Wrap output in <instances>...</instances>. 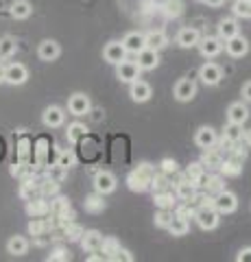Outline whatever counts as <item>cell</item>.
Masks as SVG:
<instances>
[{
	"label": "cell",
	"mask_w": 251,
	"mask_h": 262,
	"mask_svg": "<svg viewBox=\"0 0 251 262\" xmlns=\"http://www.w3.org/2000/svg\"><path fill=\"white\" fill-rule=\"evenodd\" d=\"M153 177H155V170H153L151 164H147V162L138 164L131 173L127 175V186H129V190H133V192H144L151 188Z\"/></svg>",
	"instance_id": "obj_1"
},
{
	"label": "cell",
	"mask_w": 251,
	"mask_h": 262,
	"mask_svg": "<svg viewBox=\"0 0 251 262\" xmlns=\"http://www.w3.org/2000/svg\"><path fill=\"white\" fill-rule=\"evenodd\" d=\"M194 221H197V225L201 229H216L221 214L214 210V206H199L194 210Z\"/></svg>",
	"instance_id": "obj_2"
},
{
	"label": "cell",
	"mask_w": 251,
	"mask_h": 262,
	"mask_svg": "<svg viewBox=\"0 0 251 262\" xmlns=\"http://www.w3.org/2000/svg\"><path fill=\"white\" fill-rule=\"evenodd\" d=\"M238 208V196L230 190H221L214 196V210L218 214H232Z\"/></svg>",
	"instance_id": "obj_3"
},
{
	"label": "cell",
	"mask_w": 251,
	"mask_h": 262,
	"mask_svg": "<svg viewBox=\"0 0 251 262\" xmlns=\"http://www.w3.org/2000/svg\"><path fill=\"white\" fill-rule=\"evenodd\" d=\"M68 110H70L72 116H85V114H90V110H92L90 96L83 94V92H75L68 101Z\"/></svg>",
	"instance_id": "obj_4"
},
{
	"label": "cell",
	"mask_w": 251,
	"mask_h": 262,
	"mask_svg": "<svg viewBox=\"0 0 251 262\" xmlns=\"http://www.w3.org/2000/svg\"><path fill=\"white\" fill-rule=\"evenodd\" d=\"M27 79H29L27 66H22V63H9L5 68V83H9V85H22V83H27Z\"/></svg>",
	"instance_id": "obj_5"
},
{
	"label": "cell",
	"mask_w": 251,
	"mask_h": 262,
	"mask_svg": "<svg viewBox=\"0 0 251 262\" xmlns=\"http://www.w3.org/2000/svg\"><path fill=\"white\" fill-rule=\"evenodd\" d=\"M140 68H138V63L135 61H120L116 63V77L123 81V83H133L135 79H140Z\"/></svg>",
	"instance_id": "obj_6"
},
{
	"label": "cell",
	"mask_w": 251,
	"mask_h": 262,
	"mask_svg": "<svg viewBox=\"0 0 251 262\" xmlns=\"http://www.w3.org/2000/svg\"><path fill=\"white\" fill-rule=\"evenodd\" d=\"M225 51H227L230 57H236L238 59V57H245L249 53V42L238 33V35L225 39Z\"/></svg>",
	"instance_id": "obj_7"
},
{
	"label": "cell",
	"mask_w": 251,
	"mask_h": 262,
	"mask_svg": "<svg viewBox=\"0 0 251 262\" xmlns=\"http://www.w3.org/2000/svg\"><path fill=\"white\" fill-rule=\"evenodd\" d=\"M103 57H105V61H107V63L116 66V63L127 59V48H125L123 42H109L107 46H105Z\"/></svg>",
	"instance_id": "obj_8"
},
{
	"label": "cell",
	"mask_w": 251,
	"mask_h": 262,
	"mask_svg": "<svg viewBox=\"0 0 251 262\" xmlns=\"http://www.w3.org/2000/svg\"><path fill=\"white\" fill-rule=\"evenodd\" d=\"M199 77H201V81H203L206 85H218V83H221V79H223V70L218 68L216 63L208 61V63L201 66Z\"/></svg>",
	"instance_id": "obj_9"
},
{
	"label": "cell",
	"mask_w": 251,
	"mask_h": 262,
	"mask_svg": "<svg viewBox=\"0 0 251 262\" xmlns=\"http://www.w3.org/2000/svg\"><path fill=\"white\" fill-rule=\"evenodd\" d=\"M194 94H197V85H194L192 79H179L175 85V98L179 103H188L194 98Z\"/></svg>",
	"instance_id": "obj_10"
},
{
	"label": "cell",
	"mask_w": 251,
	"mask_h": 262,
	"mask_svg": "<svg viewBox=\"0 0 251 262\" xmlns=\"http://www.w3.org/2000/svg\"><path fill=\"white\" fill-rule=\"evenodd\" d=\"M94 190L101 192V194H109L116 190V177L107 173V170H101V173H96L94 177Z\"/></svg>",
	"instance_id": "obj_11"
},
{
	"label": "cell",
	"mask_w": 251,
	"mask_h": 262,
	"mask_svg": "<svg viewBox=\"0 0 251 262\" xmlns=\"http://www.w3.org/2000/svg\"><path fill=\"white\" fill-rule=\"evenodd\" d=\"M63 120H66V114H63L61 107L57 105H51V107H46L44 114H42V122L48 127V129H57L63 125Z\"/></svg>",
	"instance_id": "obj_12"
},
{
	"label": "cell",
	"mask_w": 251,
	"mask_h": 262,
	"mask_svg": "<svg viewBox=\"0 0 251 262\" xmlns=\"http://www.w3.org/2000/svg\"><path fill=\"white\" fill-rule=\"evenodd\" d=\"M197 184H192L190 179H179V182L175 184V196H179L181 201H188V203H192L194 201V196H197Z\"/></svg>",
	"instance_id": "obj_13"
},
{
	"label": "cell",
	"mask_w": 251,
	"mask_h": 262,
	"mask_svg": "<svg viewBox=\"0 0 251 262\" xmlns=\"http://www.w3.org/2000/svg\"><path fill=\"white\" fill-rule=\"evenodd\" d=\"M138 57V68L140 70H155L159 66V55L157 51H151V48H142Z\"/></svg>",
	"instance_id": "obj_14"
},
{
	"label": "cell",
	"mask_w": 251,
	"mask_h": 262,
	"mask_svg": "<svg viewBox=\"0 0 251 262\" xmlns=\"http://www.w3.org/2000/svg\"><path fill=\"white\" fill-rule=\"evenodd\" d=\"M81 247H83L85 251H90V253H94V251H101V245H103V236H101V232H96V229H85L83 232V236H81Z\"/></svg>",
	"instance_id": "obj_15"
},
{
	"label": "cell",
	"mask_w": 251,
	"mask_h": 262,
	"mask_svg": "<svg viewBox=\"0 0 251 262\" xmlns=\"http://www.w3.org/2000/svg\"><path fill=\"white\" fill-rule=\"evenodd\" d=\"M129 94H131V101L133 103H147L151 94H153V90L149 83H144V81L140 79H135L133 83H131V90H129Z\"/></svg>",
	"instance_id": "obj_16"
},
{
	"label": "cell",
	"mask_w": 251,
	"mask_h": 262,
	"mask_svg": "<svg viewBox=\"0 0 251 262\" xmlns=\"http://www.w3.org/2000/svg\"><path fill=\"white\" fill-rule=\"evenodd\" d=\"M37 55H39V59L42 61H55L61 55V48H59V44L55 42V39H44V42L39 44V48H37Z\"/></svg>",
	"instance_id": "obj_17"
},
{
	"label": "cell",
	"mask_w": 251,
	"mask_h": 262,
	"mask_svg": "<svg viewBox=\"0 0 251 262\" xmlns=\"http://www.w3.org/2000/svg\"><path fill=\"white\" fill-rule=\"evenodd\" d=\"M194 142H197V146H201V149H212L218 142V136L212 127H201L197 131V136H194Z\"/></svg>",
	"instance_id": "obj_18"
},
{
	"label": "cell",
	"mask_w": 251,
	"mask_h": 262,
	"mask_svg": "<svg viewBox=\"0 0 251 262\" xmlns=\"http://www.w3.org/2000/svg\"><path fill=\"white\" fill-rule=\"evenodd\" d=\"M199 39H201L199 31L192 29V27H186V29H181L179 33H177V44H179L181 48H192V46H197Z\"/></svg>",
	"instance_id": "obj_19"
},
{
	"label": "cell",
	"mask_w": 251,
	"mask_h": 262,
	"mask_svg": "<svg viewBox=\"0 0 251 262\" xmlns=\"http://www.w3.org/2000/svg\"><path fill=\"white\" fill-rule=\"evenodd\" d=\"M249 118V110L245 103H232L227 107V120L230 122H236V125H245Z\"/></svg>",
	"instance_id": "obj_20"
},
{
	"label": "cell",
	"mask_w": 251,
	"mask_h": 262,
	"mask_svg": "<svg viewBox=\"0 0 251 262\" xmlns=\"http://www.w3.org/2000/svg\"><path fill=\"white\" fill-rule=\"evenodd\" d=\"M123 44L127 48V53H133V55H138L142 48H147V44H144V35H142V33H138V31L127 33L125 39H123Z\"/></svg>",
	"instance_id": "obj_21"
},
{
	"label": "cell",
	"mask_w": 251,
	"mask_h": 262,
	"mask_svg": "<svg viewBox=\"0 0 251 262\" xmlns=\"http://www.w3.org/2000/svg\"><path fill=\"white\" fill-rule=\"evenodd\" d=\"M199 51L203 57H216L218 53L223 51V44L218 37H206V39H199Z\"/></svg>",
	"instance_id": "obj_22"
},
{
	"label": "cell",
	"mask_w": 251,
	"mask_h": 262,
	"mask_svg": "<svg viewBox=\"0 0 251 262\" xmlns=\"http://www.w3.org/2000/svg\"><path fill=\"white\" fill-rule=\"evenodd\" d=\"M27 212H29L31 219H35V216H46L48 212H51V203L44 201L42 196H37V199H33V201H27Z\"/></svg>",
	"instance_id": "obj_23"
},
{
	"label": "cell",
	"mask_w": 251,
	"mask_h": 262,
	"mask_svg": "<svg viewBox=\"0 0 251 262\" xmlns=\"http://www.w3.org/2000/svg\"><path fill=\"white\" fill-rule=\"evenodd\" d=\"M144 44H147V48H151V51H162L166 44H168V37L164 35L162 31H151L144 35Z\"/></svg>",
	"instance_id": "obj_24"
},
{
	"label": "cell",
	"mask_w": 251,
	"mask_h": 262,
	"mask_svg": "<svg viewBox=\"0 0 251 262\" xmlns=\"http://www.w3.org/2000/svg\"><path fill=\"white\" fill-rule=\"evenodd\" d=\"M11 18L15 20H27L31 13H33V7H31L29 0H13L11 3Z\"/></svg>",
	"instance_id": "obj_25"
},
{
	"label": "cell",
	"mask_w": 251,
	"mask_h": 262,
	"mask_svg": "<svg viewBox=\"0 0 251 262\" xmlns=\"http://www.w3.org/2000/svg\"><path fill=\"white\" fill-rule=\"evenodd\" d=\"M223 153L221 151H216L214 146L212 149H206V153H203V158H201V164H203V166L210 170V168H221V164H223Z\"/></svg>",
	"instance_id": "obj_26"
},
{
	"label": "cell",
	"mask_w": 251,
	"mask_h": 262,
	"mask_svg": "<svg viewBox=\"0 0 251 262\" xmlns=\"http://www.w3.org/2000/svg\"><path fill=\"white\" fill-rule=\"evenodd\" d=\"M199 188H206L208 192H221V190H225V179H223V175H208L206 173V177H203V182L199 184Z\"/></svg>",
	"instance_id": "obj_27"
},
{
	"label": "cell",
	"mask_w": 251,
	"mask_h": 262,
	"mask_svg": "<svg viewBox=\"0 0 251 262\" xmlns=\"http://www.w3.org/2000/svg\"><path fill=\"white\" fill-rule=\"evenodd\" d=\"M7 251L11 256H24L29 251V241L24 236H11L9 243H7Z\"/></svg>",
	"instance_id": "obj_28"
},
{
	"label": "cell",
	"mask_w": 251,
	"mask_h": 262,
	"mask_svg": "<svg viewBox=\"0 0 251 262\" xmlns=\"http://www.w3.org/2000/svg\"><path fill=\"white\" fill-rule=\"evenodd\" d=\"M234 35H238V22L234 20V18H225V20H221V24H218V37L223 39H230V37H234Z\"/></svg>",
	"instance_id": "obj_29"
},
{
	"label": "cell",
	"mask_w": 251,
	"mask_h": 262,
	"mask_svg": "<svg viewBox=\"0 0 251 262\" xmlns=\"http://www.w3.org/2000/svg\"><path fill=\"white\" fill-rule=\"evenodd\" d=\"M105 199L101 192H94L90 196H85V212H90V214H101V212L105 210Z\"/></svg>",
	"instance_id": "obj_30"
},
{
	"label": "cell",
	"mask_w": 251,
	"mask_h": 262,
	"mask_svg": "<svg viewBox=\"0 0 251 262\" xmlns=\"http://www.w3.org/2000/svg\"><path fill=\"white\" fill-rule=\"evenodd\" d=\"M184 177H186V179H190L192 184H197V188H199V184L203 182V177H206V166H203L201 162H194V164H190V166L186 168Z\"/></svg>",
	"instance_id": "obj_31"
},
{
	"label": "cell",
	"mask_w": 251,
	"mask_h": 262,
	"mask_svg": "<svg viewBox=\"0 0 251 262\" xmlns=\"http://www.w3.org/2000/svg\"><path fill=\"white\" fill-rule=\"evenodd\" d=\"M166 229H168V232H171L173 236H186V234H188V229H190L188 219H184V216H177V214H175Z\"/></svg>",
	"instance_id": "obj_32"
},
{
	"label": "cell",
	"mask_w": 251,
	"mask_h": 262,
	"mask_svg": "<svg viewBox=\"0 0 251 262\" xmlns=\"http://www.w3.org/2000/svg\"><path fill=\"white\" fill-rule=\"evenodd\" d=\"M242 138H245V131H242V125H236V122H230L225 127V134H223V140H227L232 144H238Z\"/></svg>",
	"instance_id": "obj_33"
},
{
	"label": "cell",
	"mask_w": 251,
	"mask_h": 262,
	"mask_svg": "<svg viewBox=\"0 0 251 262\" xmlns=\"http://www.w3.org/2000/svg\"><path fill=\"white\" fill-rule=\"evenodd\" d=\"M18 53V42L13 37H0V59H9Z\"/></svg>",
	"instance_id": "obj_34"
},
{
	"label": "cell",
	"mask_w": 251,
	"mask_h": 262,
	"mask_svg": "<svg viewBox=\"0 0 251 262\" xmlns=\"http://www.w3.org/2000/svg\"><path fill=\"white\" fill-rule=\"evenodd\" d=\"M20 196L24 201H33L37 196H42V190H39V184L35 182H24L20 186Z\"/></svg>",
	"instance_id": "obj_35"
},
{
	"label": "cell",
	"mask_w": 251,
	"mask_h": 262,
	"mask_svg": "<svg viewBox=\"0 0 251 262\" xmlns=\"http://www.w3.org/2000/svg\"><path fill=\"white\" fill-rule=\"evenodd\" d=\"M184 13V3L181 0H166L164 3V15L166 18H179V15Z\"/></svg>",
	"instance_id": "obj_36"
},
{
	"label": "cell",
	"mask_w": 251,
	"mask_h": 262,
	"mask_svg": "<svg viewBox=\"0 0 251 262\" xmlns=\"http://www.w3.org/2000/svg\"><path fill=\"white\" fill-rule=\"evenodd\" d=\"M120 249V243L114 238V236H107V238H103V245H101V253L107 260H111V256Z\"/></svg>",
	"instance_id": "obj_37"
},
{
	"label": "cell",
	"mask_w": 251,
	"mask_h": 262,
	"mask_svg": "<svg viewBox=\"0 0 251 262\" xmlns=\"http://www.w3.org/2000/svg\"><path fill=\"white\" fill-rule=\"evenodd\" d=\"M155 206L157 208H175V194L171 190H164V192H155Z\"/></svg>",
	"instance_id": "obj_38"
},
{
	"label": "cell",
	"mask_w": 251,
	"mask_h": 262,
	"mask_svg": "<svg viewBox=\"0 0 251 262\" xmlns=\"http://www.w3.org/2000/svg\"><path fill=\"white\" fill-rule=\"evenodd\" d=\"M77 164V155L72 153V151H61L59 153V158H57V166L61 168V170H68V168H72Z\"/></svg>",
	"instance_id": "obj_39"
},
{
	"label": "cell",
	"mask_w": 251,
	"mask_h": 262,
	"mask_svg": "<svg viewBox=\"0 0 251 262\" xmlns=\"http://www.w3.org/2000/svg\"><path fill=\"white\" fill-rule=\"evenodd\" d=\"M85 134H87V129H85V125H81V122H72L68 127V140L70 142H79Z\"/></svg>",
	"instance_id": "obj_40"
},
{
	"label": "cell",
	"mask_w": 251,
	"mask_h": 262,
	"mask_svg": "<svg viewBox=\"0 0 251 262\" xmlns=\"http://www.w3.org/2000/svg\"><path fill=\"white\" fill-rule=\"evenodd\" d=\"M83 232H85V229L81 227L79 223H70L66 229H63V234H66V238H68L70 243H79L81 236H83Z\"/></svg>",
	"instance_id": "obj_41"
},
{
	"label": "cell",
	"mask_w": 251,
	"mask_h": 262,
	"mask_svg": "<svg viewBox=\"0 0 251 262\" xmlns=\"http://www.w3.org/2000/svg\"><path fill=\"white\" fill-rule=\"evenodd\" d=\"M151 190L153 192H164V190H171V184H168V175H155L151 182Z\"/></svg>",
	"instance_id": "obj_42"
},
{
	"label": "cell",
	"mask_w": 251,
	"mask_h": 262,
	"mask_svg": "<svg viewBox=\"0 0 251 262\" xmlns=\"http://www.w3.org/2000/svg\"><path fill=\"white\" fill-rule=\"evenodd\" d=\"M173 210L171 208H159V212H157V214H155V225L157 227H168V223H171V221H173Z\"/></svg>",
	"instance_id": "obj_43"
},
{
	"label": "cell",
	"mask_w": 251,
	"mask_h": 262,
	"mask_svg": "<svg viewBox=\"0 0 251 262\" xmlns=\"http://www.w3.org/2000/svg\"><path fill=\"white\" fill-rule=\"evenodd\" d=\"M232 11L236 13L238 18H251V0H236Z\"/></svg>",
	"instance_id": "obj_44"
},
{
	"label": "cell",
	"mask_w": 251,
	"mask_h": 262,
	"mask_svg": "<svg viewBox=\"0 0 251 262\" xmlns=\"http://www.w3.org/2000/svg\"><path fill=\"white\" fill-rule=\"evenodd\" d=\"M159 166H162V173H164V175H168V177H171V175H175L177 170H179V166H177V162H175L173 158H164V160H162V164H159Z\"/></svg>",
	"instance_id": "obj_45"
},
{
	"label": "cell",
	"mask_w": 251,
	"mask_h": 262,
	"mask_svg": "<svg viewBox=\"0 0 251 262\" xmlns=\"http://www.w3.org/2000/svg\"><path fill=\"white\" fill-rule=\"evenodd\" d=\"M48 260H53V262H68V260H70V251L63 249V247H57V249L51 251Z\"/></svg>",
	"instance_id": "obj_46"
},
{
	"label": "cell",
	"mask_w": 251,
	"mask_h": 262,
	"mask_svg": "<svg viewBox=\"0 0 251 262\" xmlns=\"http://www.w3.org/2000/svg\"><path fill=\"white\" fill-rule=\"evenodd\" d=\"M39 190H42V196H48V194H57L59 192V184H55L53 179L51 182H44V184H39Z\"/></svg>",
	"instance_id": "obj_47"
},
{
	"label": "cell",
	"mask_w": 251,
	"mask_h": 262,
	"mask_svg": "<svg viewBox=\"0 0 251 262\" xmlns=\"http://www.w3.org/2000/svg\"><path fill=\"white\" fill-rule=\"evenodd\" d=\"M111 260H114V262H131V260H133V256H131V253H129L127 249L120 247V249L114 253V256H111Z\"/></svg>",
	"instance_id": "obj_48"
},
{
	"label": "cell",
	"mask_w": 251,
	"mask_h": 262,
	"mask_svg": "<svg viewBox=\"0 0 251 262\" xmlns=\"http://www.w3.org/2000/svg\"><path fill=\"white\" fill-rule=\"evenodd\" d=\"M177 216H184V219H188V216H194V208L190 206L188 201H186V206H181V208H177V212H175Z\"/></svg>",
	"instance_id": "obj_49"
},
{
	"label": "cell",
	"mask_w": 251,
	"mask_h": 262,
	"mask_svg": "<svg viewBox=\"0 0 251 262\" xmlns=\"http://www.w3.org/2000/svg\"><path fill=\"white\" fill-rule=\"evenodd\" d=\"M236 260H238V262H251V247L240 249L238 256H236Z\"/></svg>",
	"instance_id": "obj_50"
},
{
	"label": "cell",
	"mask_w": 251,
	"mask_h": 262,
	"mask_svg": "<svg viewBox=\"0 0 251 262\" xmlns=\"http://www.w3.org/2000/svg\"><path fill=\"white\" fill-rule=\"evenodd\" d=\"M242 98H245L247 103H251V81H247V83L242 85Z\"/></svg>",
	"instance_id": "obj_51"
},
{
	"label": "cell",
	"mask_w": 251,
	"mask_h": 262,
	"mask_svg": "<svg viewBox=\"0 0 251 262\" xmlns=\"http://www.w3.org/2000/svg\"><path fill=\"white\" fill-rule=\"evenodd\" d=\"M203 3L208 7H221V5H225V0H203Z\"/></svg>",
	"instance_id": "obj_52"
},
{
	"label": "cell",
	"mask_w": 251,
	"mask_h": 262,
	"mask_svg": "<svg viewBox=\"0 0 251 262\" xmlns=\"http://www.w3.org/2000/svg\"><path fill=\"white\" fill-rule=\"evenodd\" d=\"M0 83H5V66L0 63Z\"/></svg>",
	"instance_id": "obj_53"
},
{
	"label": "cell",
	"mask_w": 251,
	"mask_h": 262,
	"mask_svg": "<svg viewBox=\"0 0 251 262\" xmlns=\"http://www.w3.org/2000/svg\"><path fill=\"white\" fill-rule=\"evenodd\" d=\"M245 140H247V144H249V146H251V129H249V131H247V134H245Z\"/></svg>",
	"instance_id": "obj_54"
}]
</instances>
